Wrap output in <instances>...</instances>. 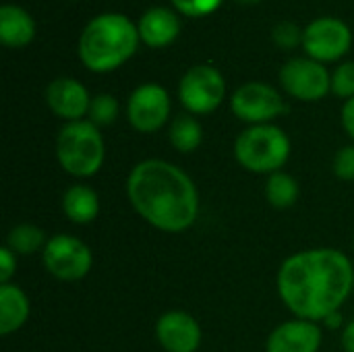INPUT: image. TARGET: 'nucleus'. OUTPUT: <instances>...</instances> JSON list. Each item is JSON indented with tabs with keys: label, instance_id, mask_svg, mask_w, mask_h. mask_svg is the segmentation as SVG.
<instances>
[{
	"label": "nucleus",
	"instance_id": "1",
	"mask_svg": "<svg viewBox=\"0 0 354 352\" xmlns=\"http://www.w3.org/2000/svg\"><path fill=\"white\" fill-rule=\"evenodd\" d=\"M276 286L295 317L319 324L340 311L354 290L353 261L338 249H307L280 266Z\"/></svg>",
	"mask_w": 354,
	"mask_h": 352
},
{
	"label": "nucleus",
	"instance_id": "2",
	"mask_svg": "<svg viewBox=\"0 0 354 352\" xmlns=\"http://www.w3.org/2000/svg\"><path fill=\"white\" fill-rule=\"evenodd\" d=\"M127 197L133 210L162 232H185L199 216V193L193 178L160 158L133 166L127 176Z\"/></svg>",
	"mask_w": 354,
	"mask_h": 352
},
{
	"label": "nucleus",
	"instance_id": "3",
	"mask_svg": "<svg viewBox=\"0 0 354 352\" xmlns=\"http://www.w3.org/2000/svg\"><path fill=\"white\" fill-rule=\"evenodd\" d=\"M137 23L122 12H102L81 31L77 54L91 73H110L129 62L139 48Z\"/></svg>",
	"mask_w": 354,
	"mask_h": 352
},
{
	"label": "nucleus",
	"instance_id": "4",
	"mask_svg": "<svg viewBox=\"0 0 354 352\" xmlns=\"http://www.w3.org/2000/svg\"><path fill=\"white\" fill-rule=\"evenodd\" d=\"M56 158L60 168L75 178L97 174L106 160V143L91 120L66 122L56 137Z\"/></svg>",
	"mask_w": 354,
	"mask_h": 352
},
{
	"label": "nucleus",
	"instance_id": "5",
	"mask_svg": "<svg viewBox=\"0 0 354 352\" xmlns=\"http://www.w3.org/2000/svg\"><path fill=\"white\" fill-rule=\"evenodd\" d=\"M290 151V137L272 122L247 127L234 141L236 162L253 174L280 172L288 162Z\"/></svg>",
	"mask_w": 354,
	"mask_h": 352
},
{
	"label": "nucleus",
	"instance_id": "6",
	"mask_svg": "<svg viewBox=\"0 0 354 352\" xmlns=\"http://www.w3.org/2000/svg\"><path fill=\"white\" fill-rule=\"evenodd\" d=\"M224 98V75L212 64H195L178 81V100L189 114H212L222 106Z\"/></svg>",
	"mask_w": 354,
	"mask_h": 352
},
{
	"label": "nucleus",
	"instance_id": "7",
	"mask_svg": "<svg viewBox=\"0 0 354 352\" xmlns=\"http://www.w3.org/2000/svg\"><path fill=\"white\" fill-rule=\"evenodd\" d=\"M41 261L48 274H52L56 280L77 282L91 272L93 255L81 239L58 232L48 239L41 251Z\"/></svg>",
	"mask_w": 354,
	"mask_h": 352
},
{
	"label": "nucleus",
	"instance_id": "8",
	"mask_svg": "<svg viewBox=\"0 0 354 352\" xmlns=\"http://www.w3.org/2000/svg\"><path fill=\"white\" fill-rule=\"evenodd\" d=\"M303 50L309 58L328 64L344 58L353 48V31L338 17H317L303 27Z\"/></svg>",
	"mask_w": 354,
	"mask_h": 352
},
{
	"label": "nucleus",
	"instance_id": "9",
	"mask_svg": "<svg viewBox=\"0 0 354 352\" xmlns=\"http://www.w3.org/2000/svg\"><path fill=\"white\" fill-rule=\"evenodd\" d=\"M230 108H232V114L239 120L247 122L249 127L270 124L272 120H276L288 110L282 93L270 83H261V81L243 83L232 93Z\"/></svg>",
	"mask_w": 354,
	"mask_h": 352
},
{
	"label": "nucleus",
	"instance_id": "10",
	"mask_svg": "<svg viewBox=\"0 0 354 352\" xmlns=\"http://www.w3.org/2000/svg\"><path fill=\"white\" fill-rule=\"evenodd\" d=\"M278 79L282 89L301 102H319L332 91V73L326 68V64L309 56L286 60Z\"/></svg>",
	"mask_w": 354,
	"mask_h": 352
},
{
	"label": "nucleus",
	"instance_id": "11",
	"mask_svg": "<svg viewBox=\"0 0 354 352\" xmlns=\"http://www.w3.org/2000/svg\"><path fill=\"white\" fill-rule=\"evenodd\" d=\"M170 93L160 83H143L127 100V120L139 133L160 131L170 116Z\"/></svg>",
	"mask_w": 354,
	"mask_h": 352
},
{
	"label": "nucleus",
	"instance_id": "12",
	"mask_svg": "<svg viewBox=\"0 0 354 352\" xmlns=\"http://www.w3.org/2000/svg\"><path fill=\"white\" fill-rule=\"evenodd\" d=\"M156 338L166 352H197L201 346V326L187 311H166L156 324Z\"/></svg>",
	"mask_w": 354,
	"mask_h": 352
},
{
	"label": "nucleus",
	"instance_id": "13",
	"mask_svg": "<svg viewBox=\"0 0 354 352\" xmlns=\"http://www.w3.org/2000/svg\"><path fill=\"white\" fill-rule=\"evenodd\" d=\"M46 104L58 118L66 122L85 120L91 104L87 87L73 77H56L46 87Z\"/></svg>",
	"mask_w": 354,
	"mask_h": 352
},
{
	"label": "nucleus",
	"instance_id": "14",
	"mask_svg": "<svg viewBox=\"0 0 354 352\" xmlns=\"http://www.w3.org/2000/svg\"><path fill=\"white\" fill-rule=\"evenodd\" d=\"M324 340L322 328L317 322L309 319H290L274 328L268 336V352H319Z\"/></svg>",
	"mask_w": 354,
	"mask_h": 352
},
{
	"label": "nucleus",
	"instance_id": "15",
	"mask_svg": "<svg viewBox=\"0 0 354 352\" xmlns=\"http://www.w3.org/2000/svg\"><path fill=\"white\" fill-rule=\"evenodd\" d=\"M180 17L168 6H149L137 21V31L141 44L160 50L176 41L180 35Z\"/></svg>",
	"mask_w": 354,
	"mask_h": 352
},
{
	"label": "nucleus",
	"instance_id": "16",
	"mask_svg": "<svg viewBox=\"0 0 354 352\" xmlns=\"http://www.w3.org/2000/svg\"><path fill=\"white\" fill-rule=\"evenodd\" d=\"M35 19L17 4L0 6V41L6 48H25L35 37Z\"/></svg>",
	"mask_w": 354,
	"mask_h": 352
},
{
	"label": "nucleus",
	"instance_id": "17",
	"mask_svg": "<svg viewBox=\"0 0 354 352\" xmlns=\"http://www.w3.org/2000/svg\"><path fill=\"white\" fill-rule=\"evenodd\" d=\"M31 305L17 284H0V336H10L29 319Z\"/></svg>",
	"mask_w": 354,
	"mask_h": 352
},
{
	"label": "nucleus",
	"instance_id": "18",
	"mask_svg": "<svg viewBox=\"0 0 354 352\" xmlns=\"http://www.w3.org/2000/svg\"><path fill=\"white\" fill-rule=\"evenodd\" d=\"M62 212L73 224H91L100 214V195L87 185H71L62 195Z\"/></svg>",
	"mask_w": 354,
	"mask_h": 352
},
{
	"label": "nucleus",
	"instance_id": "19",
	"mask_svg": "<svg viewBox=\"0 0 354 352\" xmlns=\"http://www.w3.org/2000/svg\"><path fill=\"white\" fill-rule=\"evenodd\" d=\"M168 137L176 151L191 154L203 141V127L193 114H178L168 129Z\"/></svg>",
	"mask_w": 354,
	"mask_h": 352
},
{
	"label": "nucleus",
	"instance_id": "20",
	"mask_svg": "<svg viewBox=\"0 0 354 352\" xmlns=\"http://www.w3.org/2000/svg\"><path fill=\"white\" fill-rule=\"evenodd\" d=\"M299 193H301V189H299L297 178L284 170L270 174V178L266 183V199L276 210L292 207L299 199Z\"/></svg>",
	"mask_w": 354,
	"mask_h": 352
},
{
	"label": "nucleus",
	"instance_id": "21",
	"mask_svg": "<svg viewBox=\"0 0 354 352\" xmlns=\"http://www.w3.org/2000/svg\"><path fill=\"white\" fill-rule=\"evenodd\" d=\"M46 243V232L35 224H17L6 237V247L17 255H31L35 251H44Z\"/></svg>",
	"mask_w": 354,
	"mask_h": 352
},
{
	"label": "nucleus",
	"instance_id": "22",
	"mask_svg": "<svg viewBox=\"0 0 354 352\" xmlns=\"http://www.w3.org/2000/svg\"><path fill=\"white\" fill-rule=\"evenodd\" d=\"M118 116V100L110 93H97L91 98L87 120H91L95 127H108Z\"/></svg>",
	"mask_w": 354,
	"mask_h": 352
},
{
	"label": "nucleus",
	"instance_id": "23",
	"mask_svg": "<svg viewBox=\"0 0 354 352\" xmlns=\"http://www.w3.org/2000/svg\"><path fill=\"white\" fill-rule=\"evenodd\" d=\"M332 91L342 100L354 98V60H344L334 68Z\"/></svg>",
	"mask_w": 354,
	"mask_h": 352
},
{
	"label": "nucleus",
	"instance_id": "24",
	"mask_svg": "<svg viewBox=\"0 0 354 352\" xmlns=\"http://www.w3.org/2000/svg\"><path fill=\"white\" fill-rule=\"evenodd\" d=\"M272 39L282 50H295L303 44V29L295 21H278L272 29Z\"/></svg>",
	"mask_w": 354,
	"mask_h": 352
},
{
	"label": "nucleus",
	"instance_id": "25",
	"mask_svg": "<svg viewBox=\"0 0 354 352\" xmlns=\"http://www.w3.org/2000/svg\"><path fill=\"white\" fill-rule=\"evenodd\" d=\"M172 8L183 15V17H191V19H201V17H209L214 15L224 0H170Z\"/></svg>",
	"mask_w": 354,
	"mask_h": 352
},
{
	"label": "nucleus",
	"instance_id": "26",
	"mask_svg": "<svg viewBox=\"0 0 354 352\" xmlns=\"http://www.w3.org/2000/svg\"><path fill=\"white\" fill-rule=\"evenodd\" d=\"M334 174L340 180H354V143L344 145L334 156Z\"/></svg>",
	"mask_w": 354,
	"mask_h": 352
},
{
	"label": "nucleus",
	"instance_id": "27",
	"mask_svg": "<svg viewBox=\"0 0 354 352\" xmlns=\"http://www.w3.org/2000/svg\"><path fill=\"white\" fill-rule=\"evenodd\" d=\"M17 253H12L6 245L0 249V284H10V278L17 272Z\"/></svg>",
	"mask_w": 354,
	"mask_h": 352
},
{
	"label": "nucleus",
	"instance_id": "28",
	"mask_svg": "<svg viewBox=\"0 0 354 352\" xmlns=\"http://www.w3.org/2000/svg\"><path fill=\"white\" fill-rule=\"evenodd\" d=\"M340 120H342V127H344L346 135L354 141V98L344 102L342 112H340Z\"/></svg>",
	"mask_w": 354,
	"mask_h": 352
},
{
	"label": "nucleus",
	"instance_id": "29",
	"mask_svg": "<svg viewBox=\"0 0 354 352\" xmlns=\"http://www.w3.org/2000/svg\"><path fill=\"white\" fill-rule=\"evenodd\" d=\"M342 349L344 352H354V322L344 326L342 330Z\"/></svg>",
	"mask_w": 354,
	"mask_h": 352
},
{
	"label": "nucleus",
	"instance_id": "30",
	"mask_svg": "<svg viewBox=\"0 0 354 352\" xmlns=\"http://www.w3.org/2000/svg\"><path fill=\"white\" fill-rule=\"evenodd\" d=\"M324 324H326L328 328H332V330H338V328H342V324H344V319H342V315H340V311H336V313H332V315H328V317L324 319Z\"/></svg>",
	"mask_w": 354,
	"mask_h": 352
},
{
	"label": "nucleus",
	"instance_id": "31",
	"mask_svg": "<svg viewBox=\"0 0 354 352\" xmlns=\"http://www.w3.org/2000/svg\"><path fill=\"white\" fill-rule=\"evenodd\" d=\"M236 2H241V4H257L261 0H236Z\"/></svg>",
	"mask_w": 354,
	"mask_h": 352
}]
</instances>
